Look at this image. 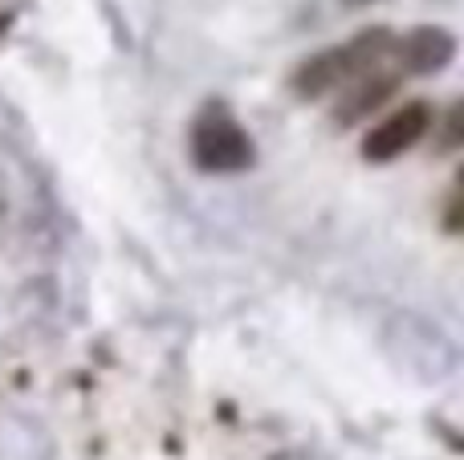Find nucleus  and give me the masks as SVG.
I'll list each match as a JSON object with an SVG mask.
<instances>
[{
	"label": "nucleus",
	"mask_w": 464,
	"mask_h": 460,
	"mask_svg": "<svg viewBox=\"0 0 464 460\" xmlns=\"http://www.w3.org/2000/svg\"><path fill=\"white\" fill-rule=\"evenodd\" d=\"M387 49H392V37H387L383 29L359 33L351 45L330 49V53H318L314 62H305L302 73H297V90H302V94H326L330 86L346 81L351 73L371 70V65H375Z\"/></svg>",
	"instance_id": "obj_1"
},
{
	"label": "nucleus",
	"mask_w": 464,
	"mask_h": 460,
	"mask_svg": "<svg viewBox=\"0 0 464 460\" xmlns=\"http://www.w3.org/2000/svg\"><path fill=\"white\" fill-rule=\"evenodd\" d=\"M192 159L200 163L204 171H245L253 163V143L248 135L237 127L225 114H208L200 127L192 130Z\"/></svg>",
	"instance_id": "obj_2"
},
{
	"label": "nucleus",
	"mask_w": 464,
	"mask_h": 460,
	"mask_svg": "<svg viewBox=\"0 0 464 460\" xmlns=\"http://www.w3.org/2000/svg\"><path fill=\"white\" fill-rule=\"evenodd\" d=\"M428 127H432V106L428 102H408L362 139V155L375 159V163L400 159L403 151H411V147L428 135Z\"/></svg>",
	"instance_id": "obj_3"
},
{
	"label": "nucleus",
	"mask_w": 464,
	"mask_h": 460,
	"mask_svg": "<svg viewBox=\"0 0 464 460\" xmlns=\"http://www.w3.org/2000/svg\"><path fill=\"white\" fill-rule=\"evenodd\" d=\"M452 53H457V41H452L449 29H416L411 37H403V45H400V57L411 73L440 70V65L452 62Z\"/></svg>",
	"instance_id": "obj_4"
},
{
	"label": "nucleus",
	"mask_w": 464,
	"mask_h": 460,
	"mask_svg": "<svg viewBox=\"0 0 464 460\" xmlns=\"http://www.w3.org/2000/svg\"><path fill=\"white\" fill-rule=\"evenodd\" d=\"M395 90H400V78H395V73H371L367 70V81H362V86H354L351 94H346V102L338 106V122H343V127H351V122L367 119L371 110H379L383 102H392Z\"/></svg>",
	"instance_id": "obj_5"
}]
</instances>
